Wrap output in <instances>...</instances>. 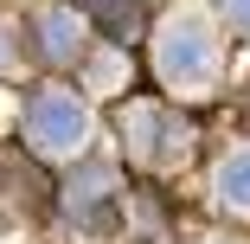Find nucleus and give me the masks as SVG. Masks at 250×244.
I'll return each mask as SVG.
<instances>
[{
  "mask_svg": "<svg viewBox=\"0 0 250 244\" xmlns=\"http://www.w3.org/2000/svg\"><path fill=\"white\" fill-rule=\"evenodd\" d=\"M154 65H161V77H167L173 90H206L212 71H218L212 26H206V20H192V13L167 20V26H161V45H154Z\"/></svg>",
  "mask_w": 250,
  "mask_h": 244,
  "instance_id": "obj_1",
  "label": "nucleus"
},
{
  "mask_svg": "<svg viewBox=\"0 0 250 244\" xmlns=\"http://www.w3.org/2000/svg\"><path fill=\"white\" fill-rule=\"evenodd\" d=\"M26 135L45 155H71V148L90 141V103L71 96V90H39L32 110H26Z\"/></svg>",
  "mask_w": 250,
  "mask_h": 244,
  "instance_id": "obj_2",
  "label": "nucleus"
},
{
  "mask_svg": "<svg viewBox=\"0 0 250 244\" xmlns=\"http://www.w3.org/2000/svg\"><path fill=\"white\" fill-rule=\"evenodd\" d=\"M39 52L52 58V65H71V58L83 52V20H77L71 7H45V13H39Z\"/></svg>",
  "mask_w": 250,
  "mask_h": 244,
  "instance_id": "obj_3",
  "label": "nucleus"
},
{
  "mask_svg": "<svg viewBox=\"0 0 250 244\" xmlns=\"http://www.w3.org/2000/svg\"><path fill=\"white\" fill-rule=\"evenodd\" d=\"M109 186H116V174L109 167H90V174H77L71 186H64V206H71V219H96V212H103V206H96V200H109Z\"/></svg>",
  "mask_w": 250,
  "mask_h": 244,
  "instance_id": "obj_4",
  "label": "nucleus"
},
{
  "mask_svg": "<svg viewBox=\"0 0 250 244\" xmlns=\"http://www.w3.org/2000/svg\"><path fill=\"white\" fill-rule=\"evenodd\" d=\"M218 200H225V206H250V148L218 167Z\"/></svg>",
  "mask_w": 250,
  "mask_h": 244,
  "instance_id": "obj_5",
  "label": "nucleus"
},
{
  "mask_svg": "<svg viewBox=\"0 0 250 244\" xmlns=\"http://www.w3.org/2000/svg\"><path fill=\"white\" fill-rule=\"evenodd\" d=\"M218 7H225L231 26H250V0H218Z\"/></svg>",
  "mask_w": 250,
  "mask_h": 244,
  "instance_id": "obj_6",
  "label": "nucleus"
}]
</instances>
